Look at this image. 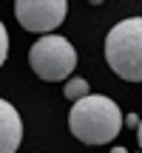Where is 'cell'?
I'll return each instance as SVG.
<instances>
[{"label": "cell", "mask_w": 142, "mask_h": 153, "mask_svg": "<svg viewBox=\"0 0 142 153\" xmlns=\"http://www.w3.org/2000/svg\"><path fill=\"white\" fill-rule=\"evenodd\" d=\"M6 57H9V34H6V26L0 23V65L6 62Z\"/></svg>", "instance_id": "7"}, {"label": "cell", "mask_w": 142, "mask_h": 153, "mask_svg": "<svg viewBox=\"0 0 142 153\" xmlns=\"http://www.w3.org/2000/svg\"><path fill=\"white\" fill-rule=\"evenodd\" d=\"M63 94H66V99L77 102V99H82V97H88V94H91V85H88L82 76H74V79H68V82H66Z\"/></svg>", "instance_id": "6"}, {"label": "cell", "mask_w": 142, "mask_h": 153, "mask_svg": "<svg viewBox=\"0 0 142 153\" xmlns=\"http://www.w3.org/2000/svg\"><path fill=\"white\" fill-rule=\"evenodd\" d=\"M68 0H14V14L26 31L49 34L66 20Z\"/></svg>", "instance_id": "4"}, {"label": "cell", "mask_w": 142, "mask_h": 153, "mask_svg": "<svg viewBox=\"0 0 142 153\" xmlns=\"http://www.w3.org/2000/svg\"><path fill=\"white\" fill-rule=\"evenodd\" d=\"M68 128L85 145H105L120 133L122 111L117 108L114 99L102 97V94H88L74 102L68 114Z\"/></svg>", "instance_id": "1"}, {"label": "cell", "mask_w": 142, "mask_h": 153, "mask_svg": "<svg viewBox=\"0 0 142 153\" xmlns=\"http://www.w3.org/2000/svg\"><path fill=\"white\" fill-rule=\"evenodd\" d=\"M88 3H94V6H99V3H105V0H88Z\"/></svg>", "instance_id": "11"}, {"label": "cell", "mask_w": 142, "mask_h": 153, "mask_svg": "<svg viewBox=\"0 0 142 153\" xmlns=\"http://www.w3.org/2000/svg\"><path fill=\"white\" fill-rule=\"evenodd\" d=\"M28 65L31 71L46 82H60L68 79V74L77 65V51L60 34H46L28 51Z\"/></svg>", "instance_id": "3"}, {"label": "cell", "mask_w": 142, "mask_h": 153, "mask_svg": "<svg viewBox=\"0 0 142 153\" xmlns=\"http://www.w3.org/2000/svg\"><path fill=\"white\" fill-rule=\"evenodd\" d=\"M125 122H128L131 128H137V125H139V116H134V114H131V116H125Z\"/></svg>", "instance_id": "8"}, {"label": "cell", "mask_w": 142, "mask_h": 153, "mask_svg": "<svg viewBox=\"0 0 142 153\" xmlns=\"http://www.w3.org/2000/svg\"><path fill=\"white\" fill-rule=\"evenodd\" d=\"M20 139H23L20 114L6 99H0V153H17Z\"/></svg>", "instance_id": "5"}, {"label": "cell", "mask_w": 142, "mask_h": 153, "mask_svg": "<svg viewBox=\"0 0 142 153\" xmlns=\"http://www.w3.org/2000/svg\"><path fill=\"white\" fill-rule=\"evenodd\" d=\"M111 153H128L125 148H114V150H111Z\"/></svg>", "instance_id": "10"}, {"label": "cell", "mask_w": 142, "mask_h": 153, "mask_svg": "<svg viewBox=\"0 0 142 153\" xmlns=\"http://www.w3.org/2000/svg\"><path fill=\"white\" fill-rule=\"evenodd\" d=\"M137 142H139V148H142V119H139V125H137Z\"/></svg>", "instance_id": "9"}, {"label": "cell", "mask_w": 142, "mask_h": 153, "mask_svg": "<svg viewBox=\"0 0 142 153\" xmlns=\"http://www.w3.org/2000/svg\"><path fill=\"white\" fill-rule=\"evenodd\" d=\"M105 60L117 76L142 82V17H125L108 31Z\"/></svg>", "instance_id": "2"}]
</instances>
